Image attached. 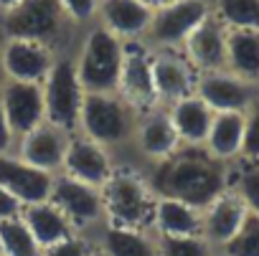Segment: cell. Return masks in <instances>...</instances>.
<instances>
[{
	"instance_id": "cell-26",
	"label": "cell",
	"mask_w": 259,
	"mask_h": 256,
	"mask_svg": "<svg viewBox=\"0 0 259 256\" xmlns=\"http://www.w3.org/2000/svg\"><path fill=\"white\" fill-rule=\"evenodd\" d=\"M226 69L259 84V31L226 28Z\"/></svg>"
},
{
	"instance_id": "cell-6",
	"label": "cell",
	"mask_w": 259,
	"mask_h": 256,
	"mask_svg": "<svg viewBox=\"0 0 259 256\" xmlns=\"http://www.w3.org/2000/svg\"><path fill=\"white\" fill-rule=\"evenodd\" d=\"M41 86H44V117H46V122L69 132V135H74L76 124H79L84 89L79 84L71 51L59 54L54 69L49 71V76Z\"/></svg>"
},
{
	"instance_id": "cell-9",
	"label": "cell",
	"mask_w": 259,
	"mask_h": 256,
	"mask_svg": "<svg viewBox=\"0 0 259 256\" xmlns=\"http://www.w3.org/2000/svg\"><path fill=\"white\" fill-rule=\"evenodd\" d=\"M181 147V140L173 130V122L165 107H153L138 114L133 142H130V163L140 170L165 160Z\"/></svg>"
},
{
	"instance_id": "cell-40",
	"label": "cell",
	"mask_w": 259,
	"mask_h": 256,
	"mask_svg": "<svg viewBox=\"0 0 259 256\" xmlns=\"http://www.w3.org/2000/svg\"><path fill=\"white\" fill-rule=\"evenodd\" d=\"M3 81H6V76H3V66H0V86H3Z\"/></svg>"
},
{
	"instance_id": "cell-34",
	"label": "cell",
	"mask_w": 259,
	"mask_h": 256,
	"mask_svg": "<svg viewBox=\"0 0 259 256\" xmlns=\"http://www.w3.org/2000/svg\"><path fill=\"white\" fill-rule=\"evenodd\" d=\"M92 248H94L92 238L74 233V236H69V238L54 243V246H46V248L41 251V256H89Z\"/></svg>"
},
{
	"instance_id": "cell-31",
	"label": "cell",
	"mask_w": 259,
	"mask_h": 256,
	"mask_svg": "<svg viewBox=\"0 0 259 256\" xmlns=\"http://www.w3.org/2000/svg\"><path fill=\"white\" fill-rule=\"evenodd\" d=\"M219 256H259V216L246 213L239 233L219 251Z\"/></svg>"
},
{
	"instance_id": "cell-32",
	"label": "cell",
	"mask_w": 259,
	"mask_h": 256,
	"mask_svg": "<svg viewBox=\"0 0 259 256\" xmlns=\"http://www.w3.org/2000/svg\"><path fill=\"white\" fill-rule=\"evenodd\" d=\"M241 160H259V96L244 112V147Z\"/></svg>"
},
{
	"instance_id": "cell-20",
	"label": "cell",
	"mask_w": 259,
	"mask_h": 256,
	"mask_svg": "<svg viewBox=\"0 0 259 256\" xmlns=\"http://www.w3.org/2000/svg\"><path fill=\"white\" fill-rule=\"evenodd\" d=\"M150 16L153 8H148L143 0H99L94 23L119 41H143Z\"/></svg>"
},
{
	"instance_id": "cell-4",
	"label": "cell",
	"mask_w": 259,
	"mask_h": 256,
	"mask_svg": "<svg viewBox=\"0 0 259 256\" xmlns=\"http://www.w3.org/2000/svg\"><path fill=\"white\" fill-rule=\"evenodd\" d=\"M69 31H79L66 18L59 0H21L11 11L0 13V38H28L66 51Z\"/></svg>"
},
{
	"instance_id": "cell-38",
	"label": "cell",
	"mask_w": 259,
	"mask_h": 256,
	"mask_svg": "<svg viewBox=\"0 0 259 256\" xmlns=\"http://www.w3.org/2000/svg\"><path fill=\"white\" fill-rule=\"evenodd\" d=\"M21 0H0V13H6V11H11L13 6H18Z\"/></svg>"
},
{
	"instance_id": "cell-23",
	"label": "cell",
	"mask_w": 259,
	"mask_h": 256,
	"mask_svg": "<svg viewBox=\"0 0 259 256\" xmlns=\"http://www.w3.org/2000/svg\"><path fill=\"white\" fill-rule=\"evenodd\" d=\"M92 243L102 251V256H158V243L153 231L104 226Z\"/></svg>"
},
{
	"instance_id": "cell-21",
	"label": "cell",
	"mask_w": 259,
	"mask_h": 256,
	"mask_svg": "<svg viewBox=\"0 0 259 256\" xmlns=\"http://www.w3.org/2000/svg\"><path fill=\"white\" fill-rule=\"evenodd\" d=\"M165 109H168V117L173 122V130H176L181 145H203L206 142L213 112L208 109V104L201 96L188 94Z\"/></svg>"
},
{
	"instance_id": "cell-24",
	"label": "cell",
	"mask_w": 259,
	"mask_h": 256,
	"mask_svg": "<svg viewBox=\"0 0 259 256\" xmlns=\"http://www.w3.org/2000/svg\"><path fill=\"white\" fill-rule=\"evenodd\" d=\"M153 233L160 236H201V211L165 195H155Z\"/></svg>"
},
{
	"instance_id": "cell-33",
	"label": "cell",
	"mask_w": 259,
	"mask_h": 256,
	"mask_svg": "<svg viewBox=\"0 0 259 256\" xmlns=\"http://www.w3.org/2000/svg\"><path fill=\"white\" fill-rule=\"evenodd\" d=\"M66 18L71 21L74 28H87L97 18V3L99 0H59Z\"/></svg>"
},
{
	"instance_id": "cell-19",
	"label": "cell",
	"mask_w": 259,
	"mask_h": 256,
	"mask_svg": "<svg viewBox=\"0 0 259 256\" xmlns=\"http://www.w3.org/2000/svg\"><path fill=\"white\" fill-rule=\"evenodd\" d=\"M181 54L198 74L226 69V26L213 18V13L183 41Z\"/></svg>"
},
{
	"instance_id": "cell-13",
	"label": "cell",
	"mask_w": 259,
	"mask_h": 256,
	"mask_svg": "<svg viewBox=\"0 0 259 256\" xmlns=\"http://www.w3.org/2000/svg\"><path fill=\"white\" fill-rule=\"evenodd\" d=\"M196 96H201L211 112H246L259 96V84L241 79L229 69L208 71L198 74Z\"/></svg>"
},
{
	"instance_id": "cell-36",
	"label": "cell",
	"mask_w": 259,
	"mask_h": 256,
	"mask_svg": "<svg viewBox=\"0 0 259 256\" xmlns=\"http://www.w3.org/2000/svg\"><path fill=\"white\" fill-rule=\"evenodd\" d=\"M13 150H16V137H13V132H11V124H8V119H6L3 107H0V155H8V152H13Z\"/></svg>"
},
{
	"instance_id": "cell-3",
	"label": "cell",
	"mask_w": 259,
	"mask_h": 256,
	"mask_svg": "<svg viewBox=\"0 0 259 256\" xmlns=\"http://www.w3.org/2000/svg\"><path fill=\"white\" fill-rule=\"evenodd\" d=\"M104 203V218L109 226L150 231L155 193L145 173L135 165H114L112 175L99 188Z\"/></svg>"
},
{
	"instance_id": "cell-8",
	"label": "cell",
	"mask_w": 259,
	"mask_h": 256,
	"mask_svg": "<svg viewBox=\"0 0 259 256\" xmlns=\"http://www.w3.org/2000/svg\"><path fill=\"white\" fill-rule=\"evenodd\" d=\"M211 16V0H173L153 11L143 43L153 51L181 48L183 41Z\"/></svg>"
},
{
	"instance_id": "cell-29",
	"label": "cell",
	"mask_w": 259,
	"mask_h": 256,
	"mask_svg": "<svg viewBox=\"0 0 259 256\" xmlns=\"http://www.w3.org/2000/svg\"><path fill=\"white\" fill-rule=\"evenodd\" d=\"M229 188L239 195L249 213L259 216V160H236L231 165Z\"/></svg>"
},
{
	"instance_id": "cell-2",
	"label": "cell",
	"mask_w": 259,
	"mask_h": 256,
	"mask_svg": "<svg viewBox=\"0 0 259 256\" xmlns=\"http://www.w3.org/2000/svg\"><path fill=\"white\" fill-rule=\"evenodd\" d=\"M135 122L138 112L117 91H84L76 132L112 152L117 165H127Z\"/></svg>"
},
{
	"instance_id": "cell-28",
	"label": "cell",
	"mask_w": 259,
	"mask_h": 256,
	"mask_svg": "<svg viewBox=\"0 0 259 256\" xmlns=\"http://www.w3.org/2000/svg\"><path fill=\"white\" fill-rule=\"evenodd\" d=\"M41 251L21 216L0 221V256H41Z\"/></svg>"
},
{
	"instance_id": "cell-22",
	"label": "cell",
	"mask_w": 259,
	"mask_h": 256,
	"mask_svg": "<svg viewBox=\"0 0 259 256\" xmlns=\"http://www.w3.org/2000/svg\"><path fill=\"white\" fill-rule=\"evenodd\" d=\"M203 147L221 163L234 165L241 160L244 147V112H213L211 130Z\"/></svg>"
},
{
	"instance_id": "cell-39",
	"label": "cell",
	"mask_w": 259,
	"mask_h": 256,
	"mask_svg": "<svg viewBox=\"0 0 259 256\" xmlns=\"http://www.w3.org/2000/svg\"><path fill=\"white\" fill-rule=\"evenodd\" d=\"M89 256H102V251H99V248H97V246H94V248H92V253H89Z\"/></svg>"
},
{
	"instance_id": "cell-15",
	"label": "cell",
	"mask_w": 259,
	"mask_h": 256,
	"mask_svg": "<svg viewBox=\"0 0 259 256\" xmlns=\"http://www.w3.org/2000/svg\"><path fill=\"white\" fill-rule=\"evenodd\" d=\"M114 165L117 163H114L112 152H107L102 145L92 142L89 137L74 132L69 137V145H66V152H64L61 173L79 180V183L102 188L104 180L112 175Z\"/></svg>"
},
{
	"instance_id": "cell-10",
	"label": "cell",
	"mask_w": 259,
	"mask_h": 256,
	"mask_svg": "<svg viewBox=\"0 0 259 256\" xmlns=\"http://www.w3.org/2000/svg\"><path fill=\"white\" fill-rule=\"evenodd\" d=\"M56 59L59 51L46 43L28 38H0V66L6 81L44 84Z\"/></svg>"
},
{
	"instance_id": "cell-12",
	"label": "cell",
	"mask_w": 259,
	"mask_h": 256,
	"mask_svg": "<svg viewBox=\"0 0 259 256\" xmlns=\"http://www.w3.org/2000/svg\"><path fill=\"white\" fill-rule=\"evenodd\" d=\"M150 71H153V86H155L158 107H170L173 101H178L188 94H196L198 71L188 64V59L181 54V48L153 51Z\"/></svg>"
},
{
	"instance_id": "cell-11",
	"label": "cell",
	"mask_w": 259,
	"mask_h": 256,
	"mask_svg": "<svg viewBox=\"0 0 259 256\" xmlns=\"http://www.w3.org/2000/svg\"><path fill=\"white\" fill-rule=\"evenodd\" d=\"M150 56H153V51L143 41H124L122 69H119V79H117V94L138 114L158 107L155 86H153V71H150Z\"/></svg>"
},
{
	"instance_id": "cell-14",
	"label": "cell",
	"mask_w": 259,
	"mask_h": 256,
	"mask_svg": "<svg viewBox=\"0 0 259 256\" xmlns=\"http://www.w3.org/2000/svg\"><path fill=\"white\" fill-rule=\"evenodd\" d=\"M0 107L6 112L16 142L28 135L33 127L46 122L44 117V86L26 81H3L0 86Z\"/></svg>"
},
{
	"instance_id": "cell-37",
	"label": "cell",
	"mask_w": 259,
	"mask_h": 256,
	"mask_svg": "<svg viewBox=\"0 0 259 256\" xmlns=\"http://www.w3.org/2000/svg\"><path fill=\"white\" fill-rule=\"evenodd\" d=\"M143 3L148 6V8H160V6H168V3H173V0H143Z\"/></svg>"
},
{
	"instance_id": "cell-35",
	"label": "cell",
	"mask_w": 259,
	"mask_h": 256,
	"mask_svg": "<svg viewBox=\"0 0 259 256\" xmlns=\"http://www.w3.org/2000/svg\"><path fill=\"white\" fill-rule=\"evenodd\" d=\"M23 213V203L11 195L6 188H0V221H8V218H16Z\"/></svg>"
},
{
	"instance_id": "cell-25",
	"label": "cell",
	"mask_w": 259,
	"mask_h": 256,
	"mask_svg": "<svg viewBox=\"0 0 259 256\" xmlns=\"http://www.w3.org/2000/svg\"><path fill=\"white\" fill-rule=\"evenodd\" d=\"M21 218H23V223L28 226V231L33 233V238L38 241L41 248L54 246V243H59V241L74 236V228L69 226V221L64 218V213H61L51 200L33 203V206H23Z\"/></svg>"
},
{
	"instance_id": "cell-30",
	"label": "cell",
	"mask_w": 259,
	"mask_h": 256,
	"mask_svg": "<svg viewBox=\"0 0 259 256\" xmlns=\"http://www.w3.org/2000/svg\"><path fill=\"white\" fill-rule=\"evenodd\" d=\"M158 256H219L203 236H160L155 233Z\"/></svg>"
},
{
	"instance_id": "cell-27",
	"label": "cell",
	"mask_w": 259,
	"mask_h": 256,
	"mask_svg": "<svg viewBox=\"0 0 259 256\" xmlns=\"http://www.w3.org/2000/svg\"><path fill=\"white\" fill-rule=\"evenodd\" d=\"M211 13L229 31H259V0H211Z\"/></svg>"
},
{
	"instance_id": "cell-16",
	"label": "cell",
	"mask_w": 259,
	"mask_h": 256,
	"mask_svg": "<svg viewBox=\"0 0 259 256\" xmlns=\"http://www.w3.org/2000/svg\"><path fill=\"white\" fill-rule=\"evenodd\" d=\"M69 132L59 130V127L49 124V122H41L38 127H33V130L28 135H23L18 142H16V155L44 170V173H61V163H64V152H66V145H69Z\"/></svg>"
},
{
	"instance_id": "cell-18",
	"label": "cell",
	"mask_w": 259,
	"mask_h": 256,
	"mask_svg": "<svg viewBox=\"0 0 259 256\" xmlns=\"http://www.w3.org/2000/svg\"><path fill=\"white\" fill-rule=\"evenodd\" d=\"M246 213L249 211L244 208V203L239 200V195L229 188V190H224L216 200H211L201 211V236L219 253L239 233Z\"/></svg>"
},
{
	"instance_id": "cell-5",
	"label": "cell",
	"mask_w": 259,
	"mask_h": 256,
	"mask_svg": "<svg viewBox=\"0 0 259 256\" xmlns=\"http://www.w3.org/2000/svg\"><path fill=\"white\" fill-rule=\"evenodd\" d=\"M124 41L104 31L99 23L84 28V36L74 51L76 76L84 91H117L122 69Z\"/></svg>"
},
{
	"instance_id": "cell-1",
	"label": "cell",
	"mask_w": 259,
	"mask_h": 256,
	"mask_svg": "<svg viewBox=\"0 0 259 256\" xmlns=\"http://www.w3.org/2000/svg\"><path fill=\"white\" fill-rule=\"evenodd\" d=\"M143 173L155 195L183 200L198 211L229 190L231 180V165L216 160L203 145H181Z\"/></svg>"
},
{
	"instance_id": "cell-17",
	"label": "cell",
	"mask_w": 259,
	"mask_h": 256,
	"mask_svg": "<svg viewBox=\"0 0 259 256\" xmlns=\"http://www.w3.org/2000/svg\"><path fill=\"white\" fill-rule=\"evenodd\" d=\"M0 188L16 195L23 206H33L51 198L54 175L23 163L16 152H8L0 155Z\"/></svg>"
},
{
	"instance_id": "cell-7",
	"label": "cell",
	"mask_w": 259,
	"mask_h": 256,
	"mask_svg": "<svg viewBox=\"0 0 259 256\" xmlns=\"http://www.w3.org/2000/svg\"><path fill=\"white\" fill-rule=\"evenodd\" d=\"M49 200L64 213V218L69 221V226L79 236L94 238L107 226L102 193L94 185H87V183H79L64 173H56Z\"/></svg>"
}]
</instances>
